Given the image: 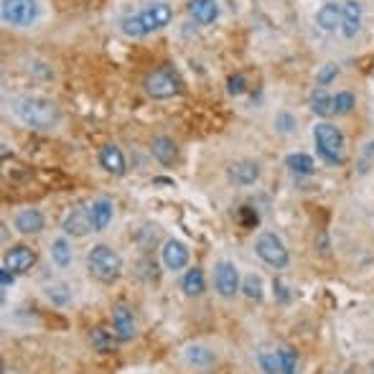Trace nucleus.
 I'll list each match as a JSON object with an SVG mask.
<instances>
[{
  "mask_svg": "<svg viewBox=\"0 0 374 374\" xmlns=\"http://www.w3.org/2000/svg\"><path fill=\"white\" fill-rule=\"evenodd\" d=\"M13 115L18 117L26 128H34V130H51L62 120V112H59V107H56L51 100L36 97V95L18 97L13 102Z\"/></svg>",
  "mask_w": 374,
  "mask_h": 374,
  "instance_id": "nucleus-1",
  "label": "nucleus"
},
{
  "mask_svg": "<svg viewBox=\"0 0 374 374\" xmlns=\"http://www.w3.org/2000/svg\"><path fill=\"white\" fill-rule=\"evenodd\" d=\"M313 143L323 163L328 166H341L347 161V140L336 125L331 123H319L313 128Z\"/></svg>",
  "mask_w": 374,
  "mask_h": 374,
  "instance_id": "nucleus-2",
  "label": "nucleus"
},
{
  "mask_svg": "<svg viewBox=\"0 0 374 374\" xmlns=\"http://www.w3.org/2000/svg\"><path fill=\"white\" fill-rule=\"evenodd\" d=\"M87 270L102 283H115L120 278V272H123V260L112 247L97 245L87 255Z\"/></svg>",
  "mask_w": 374,
  "mask_h": 374,
  "instance_id": "nucleus-3",
  "label": "nucleus"
},
{
  "mask_svg": "<svg viewBox=\"0 0 374 374\" xmlns=\"http://www.w3.org/2000/svg\"><path fill=\"white\" fill-rule=\"evenodd\" d=\"M181 76L173 67L163 64V67L153 69L148 76H145V92H148L153 100H171V97L181 95Z\"/></svg>",
  "mask_w": 374,
  "mask_h": 374,
  "instance_id": "nucleus-4",
  "label": "nucleus"
},
{
  "mask_svg": "<svg viewBox=\"0 0 374 374\" xmlns=\"http://www.w3.org/2000/svg\"><path fill=\"white\" fill-rule=\"evenodd\" d=\"M255 252H258V258L265 262V265L275 267V270H283L288 265V250L283 245V239L278 234H272V232H265V234H260L258 242H255Z\"/></svg>",
  "mask_w": 374,
  "mask_h": 374,
  "instance_id": "nucleus-5",
  "label": "nucleus"
},
{
  "mask_svg": "<svg viewBox=\"0 0 374 374\" xmlns=\"http://www.w3.org/2000/svg\"><path fill=\"white\" fill-rule=\"evenodd\" d=\"M0 15L8 26L26 28L39 18V6H36V0H3Z\"/></svg>",
  "mask_w": 374,
  "mask_h": 374,
  "instance_id": "nucleus-6",
  "label": "nucleus"
},
{
  "mask_svg": "<svg viewBox=\"0 0 374 374\" xmlns=\"http://www.w3.org/2000/svg\"><path fill=\"white\" fill-rule=\"evenodd\" d=\"M214 288L222 298H234L239 293V270L234 262L222 260L214 265Z\"/></svg>",
  "mask_w": 374,
  "mask_h": 374,
  "instance_id": "nucleus-7",
  "label": "nucleus"
},
{
  "mask_svg": "<svg viewBox=\"0 0 374 374\" xmlns=\"http://www.w3.org/2000/svg\"><path fill=\"white\" fill-rule=\"evenodd\" d=\"M138 15H140V23H143L145 36H148L153 31H161V28L168 26L171 18H173V8L168 3H148Z\"/></svg>",
  "mask_w": 374,
  "mask_h": 374,
  "instance_id": "nucleus-8",
  "label": "nucleus"
},
{
  "mask_svg": "<svg viewBox=\"0 0 374 374\" xmlns=\"http://www.w3.org/2000/svg\"><path fill=\"white\" fill-rule=\"evenodd\" d=\"M62 229H64V234H72V237H87L89 232H95L89 206H76V209L69 211Z\"/></svg>",
  "mask_w": 374,
  "mask_h": 374,
  "instance_id": "nucleus-9",
  "label": "nucleus"
},
{
  "mask_svg": "<svg viewBox=\"0 0 374 374\" xmlns=\"http://www.w3.org/2000/svg\"><path fill=\"white\" fill-rule=\"evenodd\" d=\"M112 328H115L117 341H130L135 336V316L125 303L112 308Z\"/></svg>",
  "mask_w": 374,
  "mask_h": 374,
  "instance_id": "nucleus-10",
  "label": "nucleus"
},
{
  "mask_svg": "<svg viewBox=\"0 0 374 374\" xmlns=\"http://www.w3.org/2000/svg\"><path fill=\"white\" fill-rule=\"evenodd\" d=\"M161 258H163V265L168 270H184L189 265V247L181 239H168L161 250Z\"/></svg>",
  "mask_w": 374,
  "mask_h": 374,
  "instance_id": "nucleus-11",
  "label": "nucleus"
},
{
  "mask_svg": "<svg viewBox=\"0 0 374 374\" xmlns=\"http://www.w3.org/2000/svg\"><path fill=\"white\" fill-rule=\"evenodd\" d=\"M36 265V252L31 250V247L26 245H18V247H11V250L6 252V267L13 272H28L31 267Z\"/></svg>",
  "mask_w": 374,
  "mask_h": 374,
  "instance_id": "nucleus-12",
  "label": "nucleus"
},
{
  "mask_svg": "<svg viewBox=\"0 0 374 374\" xmlns=\"http://www.w3.org/2000/svg\"><path fill=\"white\" fill-rule=\"evenodd\" d=\"M186 11L199 26H211V23L219 18V6L217 0H189L186 3Z\"/></svg>",
  "mask_w": 374,
  "mask_h": 374,
  "instance_id": "nucleus-13",
  "label": "nucleus"
},
{
  "mask_svg": "<svg viewBox=\"0 0 374 374\" xmlns=\"http://www.w3.org/2000/svg\"><path fill=\"white\" fill-rule=\"evenodd\" d=\"M361 28V3L356 0H347L341 6V34L347 39H354Z\"/></svg>",
  "mask_w": 374,
  "mask_h": 374,
  "instance_id": "nucleus-14",
  "label": "nucleus"
},
{
  "mask_svg": "<svg viewBox=\"0 0 374 374\" xmlns=\"http://www.w3.org/2000/svg\"><path fill=\"white\" fill-rule=\"evenodd\" d=\"M46 227V219L39 209H21L15 214V229L21 234H39Z\"/></svg>",
  "mask_w": 374,
  "mask_h": 374,
  "instance_id": "nucleus-15",
  "label": "nucleus"
},
{
  "mask_svg": "<svg viewBox=\"0 0 374 374\" xmlns=\"http://www.w3.org/2000/svg\"><path fill=\"white\" fill-rule=\"evenodd\" d=\"M229 178L234 181V184L239 186H250L255 184L260 178V166L258 163H252V161H237V163H232L229 166Z\"/></svg>",
  "mask_w": 374,
  "mask_h": 374,
  "instance_id": "nucleus-16",
  "label": "nucleus"
},
{
  "mask_svg": "<svg viewBox=\"0 0 374 374\" xmlns=\"http://www.w3.org/2000/svg\"><path fill=\"white\" fill-rule=\"evenodd\" d=\"M100 166H102L107 173H112V176H123L125 173L123 150L117 148V145H105V148L100 150Z\"/></svg>",
  "mask_w": 374,
  "mask_h": 374,
  "instance_id": "nucleus-17",
  "label": "nucleus"
},
{
  "mask_svg": "<svg viewBox=\"0 0 374 374\" xmlns=\"http://www.w3.org/2000/svg\"><path fill=\"white\" fill-rule=\"evenodd\" d=\"M89 214H92V227H95V232H105L109 227V222H112L115 206H112L109 199H97V201H92V206H89Z\"/></svg>",
  "mask_w": 374,
  "mask_h": 374,
  "instance_id": "nucleus-18",
  "label": "nucleus"
},
{
  "mask_svg": "<svg viewBox=\"0 0 374 374\" xmlns=\"http://www.w3.org/2000/svg\"><path fill=\"white\" fill-rule=\"evenodd\" d=\"M316 23H319L323 31H336L341 28V6L339 3H323L316 13Z\"/></svg>",
  "mask_w": 374,
  "mask_h": 374,
  "instance_id": "nucleus-19",
  "label": "nucleus"
},
{
  "mask_svg": "<svg viewBox=\"0 0 374 374\" xmlns=\"http://www.w3.org/2000/svg\"><path fill=\"white\" fill-rule=\"evenodd\" d=\"M150 150H153V156H156L163 166H171L178 158L176 143H173L171 138H166V135L156 138V140H153V148H150Z\"/></svg>",
  "mask_w": 374,
  "mask_h": 374,
  "instance_id": "nucleus-20",
  "label": "nucleus"
},
{
  "mask_svg": "<svg viewBox=\"0 0 374 374\" xmlns=\"http://www.w3.org/2000/svg\"><path fill=\"white\" fill-rule=\"evenodd\" d=\"M286 166L293 176H311L313 171H316L313 158L306 156V153H290V156L286 158Z\"/></svg>",
  "mask_w": 374,
  "mask_h": 374,
  "instance_id": "nucleus-21",
  "label": "nucleus"
},
{
  "mask_svg": "<svg viewBox=\"0 0 374 374\" xmlns=\"http://www.w3.org/2000/svg\"><path fill=\"white\" fill-rule=\"evenodd\" d=\"M311 109L321 117L333 115V97L326 92V87H316L311 92Z\"/></svg>",
  "mask_w": 374,
  "mask_h": 374,
  "instance_id": "nucleus-22",
  "label": "nucleus"
},
{
  "mask_svg": "<svg viewBox=\"0 0 374 374\" xmlns=\"http://www.w3.org/2000/svg\"><path fill=\"white\" fill-rule=\"evenodd\" d=\"M181 288H184L186 295H201L206 288L204 270H201V267H191V270H186L184 280H181Z\"/></svg>",
  "mask_w": 374,
  "mask_h": 374,
  "instance_id": "nucleus-23",
  "label": "nucleus"
},
{
  "mask_svg": "<svg viewBox=\"0 0 374 374\" xmlns=\"http://www.w3.org/2000/svg\"><path fill=\"white\" fill-rule=\"evenodd\" d=\"M186 361H189L191 367H201V369H206V367H211L214 364V352H209L206 347H189L186 349Z\"/></svg>",
  "mask_w": 374,
  "mask_h": 374,
  "instance_id": "nucleus-24",
  "label": "nucleus"
},
{
  "mask_svg": "<svg viewBox=\"0 0 374 374\" xmlns=\"http://www.w3.org/2000/svg\"><path fill=\"white\" fill-rule=\"evenodd\" d=\"M89 341H92V347L97 349V352L102 354H109L112 349H115V339H112V333L105 331L102 326H97L89 331Z\"/></svg>",
  "mask_w": 374,
  "mask_h": 374,
  "instance_id": "nucleus-25",
  "label": "nucleus"
},
{
  "mask_svg": "<svg viewBox=\"0 0 374 374\" xmlns=\"http://www.w3.org/2000/svg\"><path fill=\"white\" fill-rule=\"evenodd\" d=\"M51 260H54L59 267H67L69 262H72V245H69L64 237L51 242Z\"/></svg>",
  "mask_w": 374,
  "mask_h": 374,
  "instance_id": "nucleus-26",
  "label": "nucleus"
},
{
  "mask_svg": "<svg viewBox=\"0 0 374 374\" xmlns=\"http://www.w3.org/2000/svg\"><path fill=\"white\" fill-rule=\"evenodd\" d=\"M260 361V369L265 374H283V367H280V354L278 352H260L258 356Z\"/></svg>",
  "mask_w": 374,
  "mask_h": 374,
  "instance_id": "nucleus-27",
  "label": "nucleus"
},
{
  "mask_svg": "<svg viewBox=\"0 0 374 374\" xmlns=\"http://www.w3.org/2000/svg\"><path fill=\"white\" fill-rule=\"evenodd\" d=\"M120 31L130 39H143L145 36V28L140 23V15H125L123 21H120Z\"/></svg>",
  "mask_w": 374,
  "mask_h": 374,
  "instance_id": "nucleus-28",
  "label": "nucleus"
},
{
  "mask_svg": "<svg viewBox=\"0 0 374 374\" xmlns=\"http://www.w3.org/2000/svg\"><path fill=\"white\" fill-rule=\"evenodd\" d=\"M356 107V97L352 92H339L333 97V115H349Z\"/></svg>",
  "mask_w": 374,
  "mask_h": 374,
  "instance_id": "nucleus-29",
  "label": "nucleus"
},
{
  "mask_svg": "<svg viewBox=\"0 0 374 374\" xmlns=\"http://www.w3.org/2000/svg\"><path fill=\"white\" fill-rule=\"evenodd\" d=\"M280 354V367H283V374H298V354L293 352L290 347L278 349Z\"/></svg>",
  "mask_w": 374,
  "mask_h": 374,
  "instance_id": "nucleus-30",
  "label": "nucleus"
},
{
  "mask_svg": "<svg viewBox=\"0 0 374 374\" xmlns=\"http://www.w3.org/2000/svg\"><path fill=\"white\" fill-rule=\"evenodd\" d=\"M46 295L56 306H67L69 303V288L64 286V283H51V286H46Z\"/></svg>",
  "mask_w": 374,
  "mask_h": 374,
  "instance_id": "nucleus-31",
  "label": "nucleus"
},
{
  "mask_svg": "<svg viewBox=\"0 0 374 374\" xmlns=\"http://www.w3.org/2000/svg\"><path fill=\"white\" fill-rule=\"evenodd\" d=\"M242 290L250 300H260L262 298V278L260 275H247L245 283H242Z\"/></svg>",
  "mask_w": 374,
  "mask_h": 374,
  "instance_id": "nucleus-32",
  "label": "nucleus"
},
{
  "mask_svg": "<svg viewBox=\"0 0 374 374\" xmlns=\"http://www.w3.org/2000/svg\"><path fill=\"white\" fill-rule=\"evenodd\" d=\"M227 92H229L232 97H239L247 92V79L242 74H232L229 79H227Z\"/></svg>",
  "mask_w": 374,
  "mask_h": 374,
  "instance_id": "nucleus-33",
  "label": "nucleus"
},
{
  "mask_svg": "<svg viewBox=\"0 0 374 374\" xmlns=\"http://www.w3.org/2000/svg\"><path fill=\"white\" fill-rule=\"evenodd\" d=\"M239 222H242L245 229H255V227L260 225V214L252 209V206H242V209H239Z\"/></svg>",
  "mask_w": 374,
  "mask_h": 374,
  "instance_id": "nucleus-34",
  "label": "nucleus"
},
{
  "mask_svg": "<svg viewBox=\"0 0 374 374\" xmlns=\"http://www.w3.org/2000/svg\"><path fill=\"white\" fill-rule=\"evenodd\" d=\"M339 74V67H336V64H326V67L321 69V74H319V84L321 87H326L328 82H331L333 76Z\"/></svg>",
  "mask_w": 374,
  "mask_h": 374,
  "instance_id": "nucleus-35",
  "label": "nucleus"
},
{
  "mask_svg": "<svg viewBox=\"0 0 374 374\" xmlns=\"http://www.w3.org/2000/svg\"><path fill=\"white\" fill-rule=\"evenodd\" d=\"M275 125H278V128L283 130V133H290V130L295 128V120H293L290 115H286V112H283V115H278V120H275Z\"/></svg>",
  "mask_w": 374,
  "mask_h": 374,
  "instance_id": "nucleus-36",
  "label": "nucleus"
},
{
  "mask_svg": "<svg viewBox=\"0 0 374 374\" xmlns=\"http://www.w3.org/2000/svg\"><path fill=\"white\" fill-rule=\"evenodd\" d=\"M13 275H15L13 270H8V267L3 265V270H0V286H3V288H11V286H13Z\"/></svg>",
  "mask_w": 374,
  "mask_h": 374,
  "instance_id": "nucleus-37",
  "label": "nucleus"
}]
</instances>
